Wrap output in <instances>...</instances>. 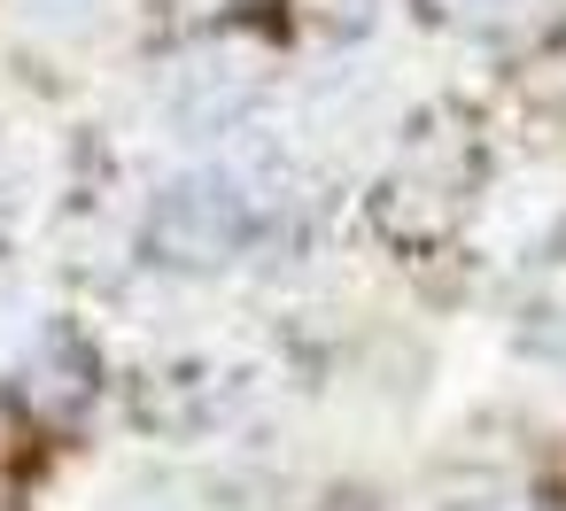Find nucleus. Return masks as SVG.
Returning <instances> with one entry per match:
<instances>
[{
  "instance_id": "f257e3e1",
  "label": "nucleus",
  "mask_w": 566,
  "mask_h": 511,
  "mask_svg": "<svg viewBox=\"0 0 566 511\" xmlns=\"http://www.w3.org/2000/svg\"><path fill=\"white\" fill-rule=\"evenodd\" d=\"M241 233H249V202L226 179H187L148 217V248L164 264H226L241 248Z\"/></svg>"
}]
</instances>
